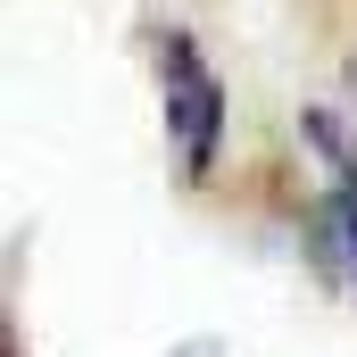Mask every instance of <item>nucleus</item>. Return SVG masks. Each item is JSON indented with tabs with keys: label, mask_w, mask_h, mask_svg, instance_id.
Returning <instances> with one entry per match:
<instances>
[{
	"label": "nucleus",
	"mask_w": 357,
	"mask_h": 357,
	"mask_svg": "<svg viewBox=\"0 0 357 357\" xmlns=\"http://www.w3.org/2000/svg\"><path fill=\"white\" fill-rule=\"evenodd\" d=\"M150 75H158V116H167L183 183H208L216 142H225V84H216V67L199 59V42L183 25H158L150 33Z\"/></svg>",
	"instance_id": "obj_1"
},
{
	"label": "nucleus",
	"mask_w": 357,
	"mask_h": 357,
	"mask_svg": "<svg viewBox=\"0 0 357 357\" xmlns=\"http://www.w3.org/2000/svg\"><path fill=\"white\" fill-rule=\"evenodd\" d=\"M307 150L324 158V199H316V258L341 274L357 291V133L333 116V108H316L307 116Z\"/></svg>",
	"instance_id": "obj_2"
}]
</instances>
